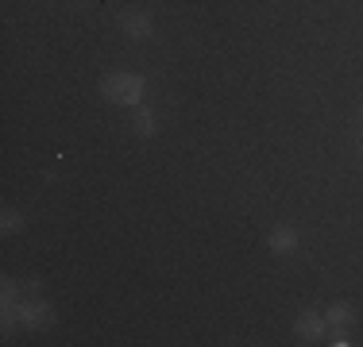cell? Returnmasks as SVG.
<instances>
[{
	"label": "cell",
	"instance_id": "5",
	"mask_svg": "<svg viewBox=\"0 0 363 347\" xmlns=\"http://www.w3.org/2000/svg\"><path fill=\"white\" fill-rule=\"evenodd\" d=\"M120 28H124L128 39H151L155 20H151L147 12H140V8H132V12H124V16H120Z\"/></svg>",
	"mask_w": 363,
	"mask_h": 347
},
{
	"label": "cell",
	"instance_id": "11",
	"mask_svg": "<svg viewBox=\"0 0 363 347\" xmlns=\"http://www.w3.org/2000/svg\"><path fill=\"white\" fill-rule=\"evenodd\" d=\"M359 116H363V108H359Z\"/></svg>",
	"mask_w": 363,
	"mask_h": 347
},
{
	"label": "cell",
	"instance_id": "8",
	"mask_svg": "<svg viewBox=\"0 0 363 347\" xmlns=\"http://www.w3.org/2000/svg\"><path fill=\"white\" fill-rule=\"evenodd\" d=\"M0 232H4V236H16V232H23V212H16V208H4V212H0Z\"/></svg>",
	"mask_w": 363,
	"mask_h": 347
},
{
	"label": "cell",
	"instance_id": "6",
	"mask_svg": "<svg viewBox=\"0 0 363 347\" xmlns=\"http://www.w3.org/2000/svg\"><path fill=\"white\" fill-rule=\"evenodd\" d=\"M352 305L348 301H336V305H328V312H325V320H328V328H348L352 324Z\"/></svg>",
	"mask_w": 363,
	"mask_h": 347
},
{
	"label": "cell",
	"instance_id": "10",
	"mask_svg": "<svg viewBox=\"0 0 363 347\" xmlns=\"http://www.w3.org/2000/svg\"><path fill=\"white\" fill-rule=\"evenodd\" d=\"M328 343H333V347H348L352 340H348V332H344V328H333V332H328Z\"/></svg>",
	"mask_w": 363,
	"mask_h": 347
},
{
	"label": "cell",
	"instance_id": "3",
	"mask_svg": "<svg viewBox=\"0 0 363 347\" xmlns=\"http://www.w3.org/2000/svg\"><path fill=\"white\" fill-rule=\"evenodd\" d=\"M16 312H20V324L23 328H50V324H55V309H50L47 301H20Z\"/></svg>",
	"mask_w": 363,
	"mask_h": 347
},
{
	"label": "cell",
	"instance_id": "2",
	"mask_svg": "<svg viewBox=\"0 0 363 347\" xmlns=\"http://www.w3.org/2000/svg\"><path fill=\"white\" fill-rule=\"evenodd\" d=\"M267 247H271V255H294L301 247V232L294 224H279L267 232Z\"/></svg>",
	"mask_w": 363,
	"mask_h": 347
},
{
	"label": "cell",
	"instance_id": "1",
	"mask_svg": "<svg viewBox=\"0 0 363 347\" xmlns=\"http://www.w3.org/2000/svg\"><path fill=\"white\" fill-rule=\"evenodd\" d=\"M101 93L112 104H140L147 93V81H143V74H108Z\"/></svg>",
	"mask_w": 363,
	"mask_h": 347
},
{
	"label": "cell",
	"instance_id": "4",
	"mask_svg": "<svg viewBox=\"0 0 363 347\" xmlns=\"http://www.w3.org/2000/svg\"><path fill=\"white\" fill-rule=\"evenodd\" d=\"M325 332H328V320L317 317V312H301V317L294 320V336H298V340H306V343L325 340Z\"/></svg>",
	"mask_w": 363,
	"mask_h": 347
},
{
	"label": "cell",
	"instance_id": "9",
	"mask_svg": "<svg viewBox=\"0 0 363 347\" xmlns=\"http://www.w3.org/2000/svg\"><path fill=\"white\" fill-rule=\"evenodd\" d=\"M0 301H4V309H16L20 305V290H16V282L8 278L4 282V290H0Z\"/></svg>",
	"mask_w": 363,
	"mask_h": 347
},
{
	"label": "cell",
	"instance_id": "7",
	"mask_svg": "<svg viewBox=\"0 0 363 347\" xmlns=\"http://www.w3.org/2000/svg\"><path fill=\"white\" fill-rule=\"evenodd\" d=\"M132 124H135V135H143V139H151L155 132H159V124H155V112H151V108H140Z\"/></svg>",
	"mask_w": 363,
	"mask_h": 347
}]
</instances>
